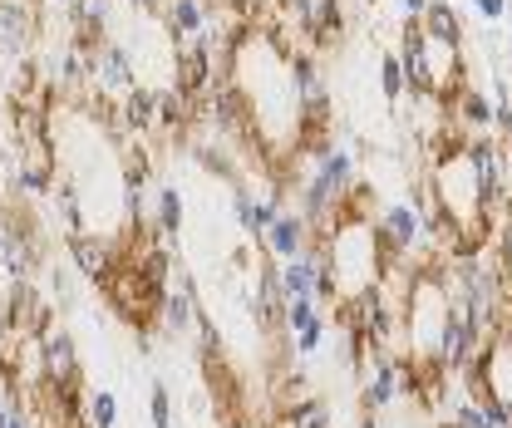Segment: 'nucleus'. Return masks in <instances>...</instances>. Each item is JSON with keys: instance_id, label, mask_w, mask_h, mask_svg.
Returning <instances> with one entry per match:
<instances>
[{"instance_id": "obj_28", "label": "nucleus", "mask_w": 512, "mask_h": 428, "mask_svg": "<svg viewBox=\"0 0 512 428\" xmlns=\"http://www.w3.org/2000/svg\"><path fill=\"white\" fill-rule=\"evenodd\" d=\"M84 419H89V428H114L119 424V399H114L109 389H94V394H89Z\"/></svg>"}, {"instance_id": "obj_11", "label": "nucleus", "mask_w": 512, "mask_h": 428, "mask_svg": "<svg viewBox=\"0 0 512 428\" xmlns=\"http://www.w3.org/2000/svg\"><path fill=\"white\" fill-rule=\"evenodd\" d=\"M286 340L296 355H316L325 345V315H320V301H286Z\"/></svg>"}, {"instance_id": "obj_25", "label": "nucleus", "mask_w": 512, "mask_h": 428, "mask_svg": "<svg viewBox=\"0 0 512 428\" xmlns=\"http://www.w3.org/2000/svg\"><path fill=\"white\" fill-rule=\"evenodd\" d=\"M192 109H197V99H192V94H183L178 84L158 89V123H163V128H178V123H188Z\"/></svg>"}, {"instance_id": "obj_18", "label": "nucleus", "mask_w": 512, "mask_h": 428, "mask_svg": "<svg viewBox=\"0 0 512 428\" xmlns=\"http://www.w3.org/2000/svg\"><path fill=\"white\" fill-rule=\"evenodd\" d=\"M232 207H237V222H242V232L266 237V227H271V222H276V212H281V187H271L266 197H252L247 187H237Z\"/></svg>"}, {"instance_id": "obj_41", "label": "nucleus", "mask_w": 512, "mask_h": 428, "mask_svg": "<svg viewBox=\"0 0 512 428\" xmlns=\"http://www.w3.org/2000/svg\"><path fill=\"white\" fill-rule=\"evenodd\" d=\"M168 428H173V424H168Z\"/></svg>"}, {"instance_id": "obj_10", "label": "nucleus", "mask_w": 512, "mask_h": 428, "mask_svg": "<svg viewBox=\"0 0 512 428\" xmlns=\"http://www.w3.org/2000/svg\"><path fill=\"white\" fill-rule=\"evenodd\" d=\"M261 246H266V256H271V261H291V256L311 251V222H306L301 212L281 207V212H276V222L266 227Z\"/></svg>"}, {"instance_id": "obj_7", "label": "nucleus", "mask_w": 512, "mask_h": 428, "mask_svg": "<svg viewBox=\"0 0 512 428\" xmlns=\"http://www.w3.org/2000/svg\"><path fill=\"white\" fill-rule=\"evenodd\" d=\"M158 320H163L168 335H188V330H197V320H202V310H197V281H192L183 266L173 271V286L158 301Z\"/></svg>"}, {"instance_id": "obj_37", "label": "nucleus", "mask_w": 512, "mask_h": 428, "mask_svg": "<svg viewBox=\"0 0 512 428\" xmlns=\"http://www.w3.org/2000/svg\"><path fill=\"white\" fill-rule=\"evenodd\" d=\"M0 242H5V212H0Z\"/></svg>"}, {"instance_id": "obj_22", "label": "nucleus", "mask_w": 512, "mask_h": 428, "mask_svg": "<svg viewBox=\"0 0 512 428\" xmlns=\"http://www.w3.org/2000/svg\"><path fill=\"white\" fill-rule=\"evenodd\" d=\"M15 192H20V197H50V192H55L50 158H20V163H15Z\"/></svg>"}, {"instance_id": "obj_36", "label": "nucleus", "mask_w": 512, "mask_h": 428, "mask_svg": "<svg viewBox=\"0 0 512 428\" xmlns=\"http://www.w3.org/2000/svg\"><path fill=\"white\" fill-rule=\"evenodd\" d=\"M355 428H380V424H375V414H365V419H360Z\"/></svg>"}, {"instance_id": "obj_32", "label": "nucleus", "mask_w": 512, "mask_h": 428, "mask_svg": "<svg viewBox=\"0 0 512 428\" xmlns=\"http://www.w3.org/2000/svg\"><path fill=\"white\" fill-rule=\"evenodd\" d=\"M478 5V15L488 20V25H498V20H508V0H473Z\"/></svg>"}, {"instance_id": "obj_14", "label": "nucleus", "mask_w": 512, "mask_h": 428, "mask_svg": "<svg viewBox=\"0 0 512 428\" xmlns=\"http://www.w3.org/2000/svg\"><path fill=\"white\" fill-rule=\"evenodd\" d=\"M163 25H168V35L178 40V50L207 40V30H212L207 0H168V5H163Z\"/></svg>"}, {"instance_id": "obj_2", "label": "nucleus", "mask_w": 512, "mask_h": 428, "mask_svg": "<svg viewBox=\"0 0 512 428\" xmlns=\"http://www.w3.org/2000/svg\"><path fill=\"white\" fill-rule=\"evenodd\" d=\"M320 251V301H355L384 286V237L370 217H340L325 237L311 242Z\"/></svg>"}, {"instance_id": "obj_33", "label": "nucleus", "mask_w": 512, "mask_h": 428, "mask_svg": "<svg viewBox=\"0 0 512 428\" xmlns=\"http://www.w3.org/2000/svg\"><path fill=\"white\" fill-rule=\"evenodd\" d=\"M434 0H399V10L409 15V20H424V10H429Z\"/></svg>"}, {"instance_id": "obj_19", "label": "nucleus", "mask_w": 512, "mask_h": 428, "mask_svg": "<svg viewBox=\"0 0 512 428\" xmlns=\"http://www.w3.org/2000/svg\"><path fill=\"white\" fill-rule=\"evenodd\" d=\"M69 251H74V266L89 276V281H99V286H109L119 271H114V246L99 242V237H69Z\"/></svg>"}, {"instance_id": "obj_1", "label": "nucleus", "mask_w": 512, "mask_h": 428, "mask_svg": "<svg viewBox=\"0 0 512 428\" xmlns=\"http://www.w3.org/2000/svg\"><path fill=\"white\" fill-rule=\"evenodd\" d=\"M227 79L237 84L261 143L286 158L301 143V94L291 79V55L271 40V30H242L237 50L227 55Z\"/></svg>"}, {"instance_id": "obj_16", "label": "nucleus", "mask_w": 512, "mask_h": 428, "mask_svg": "<svg viewBox=\"0 0 512 428\" xmlns=\"http://www.w3.org/2000/svg\"><path fill=\"white\" fill-rule=\"evenodd\" d=\"M35 45V5L30 0H0V50L25 55Z\"/></svg>"}, {"instance_id": "obj_8", "label": "nucleus", "mask_w": 512, "mask_h": 428, "mask_svg": "<svg viewBox=\"0 0 512 428\" xmlns=\"http://www.w3.org/2000/svg\"><path fill=\"white\" fill-rule=\"evenodd\" d=\"M45 330H50V306H45V296H40L35 286L15 281V291H10V301H5V335L25 340V335H45Z\"/></svg>"}, {"instance_id": "obj_30", "label": "nucleus", "mask_w": 512, "mask_h": 428, "mask_svg": "<svg viewBox=\"0 0 512 428\" xmlns=\"http://www.w3.org/2000/svg\"><path fill=\"white\" fill-rule=\"evenodd\" d=\"M148 414H153V428L173 424V394H168V384H153L148 389Z\"/></svg>"}, {"instance_id": "obj_39", "label": "nucleus", "mask_w": 512, "mask_h": 428, "mask_svg": "<svg viewBox=\"0 0 512 428\" xmlns=\"http://www.w3.org/2000/svg\"><path fill=\"white\" fill-rule=\"evenodd\" d=\"M276 428H291V424H286V419H281V424H276Z\"/></svg>"}, {"instance_id": "obj_6", "label": "nucleus", "mask_w": 512, "mask_h": 428, "mask_svg": "<svg viewBox=\"0 0 512 428\" xmlns=\"http://www.w3.org/2000/svg\"><path fill=\"white\" fill-rule=\"evenodd\" d=\"M375 227H380V237H384V251L389 256H404V251H414V246L429 237V212L414 207V202H394V207L380 212Z\"/></svg>"}, {"instance_id": "obj_4", "label": "nucleus", "mask_w": 512, "mask_h": 428, "mask_svg": "<svg viewBox=\"0 0 512 428\" xmlns=\"http://www.w3.org/2000/svg\"><path fill=\"white\" fill-rule=\"evenodd\" d=\"M138 69H133V55H128L119 40H99L89 50V89L99 99H124L128 89H138Z\"/></svg>"}, {"instance_id": "obj_9", "label": "nucleus", "mask_w": 512, "mask_h": 428, "mask_svg": "<svg viewBox=\"0 0 512 428\" xmlns=\"http://www.w3.org/2000/svg\"><path fill=\"white\" fill-rule=\"evenodd\" d=\"M212 79H217V50L207 45V40H197V45H183L178 55H173V84L183 89V94H207L212 89Z\"/></svg>"}, {"instance_id": "obj_31", "label": "nucleus", "mask_w": 512, "mask_h": 428, "mask_svg": "<svg viewBox=\"0 0 512 428\" xmlns=\"http://www.w3.org/2000/svg\"><path fill=\"white\" fill-rule=\"evenodd\" d=\"M498 266H503V281L512 286V207L503 217V232H498Z\"/></svg>"}, {"instance_id": "obj_20", "label": "nucleus", "mask_w": 512, "mask_h": 428, "mask_svg": "<svg viewBox=\"0 0 512 428\" xmlns=\"http://www.w3.org/2000/svg\"><path fill=\"white\" fill-rule=\"evenodd\" d=\"M119 119L128 128H153L158 123V89H148V84H138V89H128L124 99H119Z\"/></svg>"}, {"instance_id": "obj_34", "label": "nucleus", "mask_w": 512, "mask_h": 428, "mask_svg": "<svg viewBox=\"0 0 512 428\" xmlns=\"http://www.w3.org/2000/svg\"><path fill=\"white\" fill-rule=\"evenodd\" d=\"M10 414H20V409H15V404H10V399H0V424H5V419H10Z\"/></svg>"}, {"instance_id": "obj_27", "label": "nucleus", "mask_w": 512, "mask_h": 428, "mask_svg": "<svg viewBox=\"0 0 512 428\" xmlns=\"http://www.w3.org/2000/svg\"><path fill=\"white\" fill-rule=\"evenodd\" d=\"M55 79H60L64 89H84L89 84V50H79V45H69L55 64Z\"/></svg>"}, {"instance_id": "obj_13", "label": "nucleus", "mask_w": 512, "mask_h": 428, "mask_svg": "<svg viewBox=\"0 0 512 428\" xmlns=\"http://www.w3.org/2000/svg\"><path fill=\"white\" fill-rule=\"evenodd\" d=\"M0 266L25 281L35 266H40V242H35V227L30 222H5V242H0Z\"/></svg>"}, {"instance_id": "obj_15", "label": "nucleus", "mask_w": 512, "mask_h": 428, "mask_svg": "<svg viewBox=\"0 0 512 428\" xmlns=\"http://www.w3.org/2000/svg\"><path fill=\"white\" fill-rule=\"evenodd\" d=\"M40 350H45V379H50V389H60V384H79V350H74V335H64V330H45L40 335Z\"/></svg>"}, {"instance_id": "obj_40", "label": "nucleus", "mask_w": 512, "mask_h": 428, "mask_svg": "<svg viewBox=\"0 0 512 428\" xmlns=\"http://www.w3.org/2000/svg\"><path fill=\"white\" fill-rule=\"evenodd\" d=\"M508 143H512V133H508Z\"/></svg>"}, {"instance_id": "obj_5", "label": "nucleus", "mask_w": 512, "mask_h": 428, "mask_svg": "<svg viewBox=\"0 0 512 428\" xmlns=\"http://www.w3.org/2000/svg\"><path fill=\"white\" fill-rule=\"evenodd\" d=\"M296 15V30L306 35L311 50H325L345 35V5L340 0H286Z\"/></svg>"}, {"instance_id": "obj_24", "label": "nucleus", "mask_w": 512, "mask_h": 428, "mask_svg": "<svg viewBox=\"0 0 512 428\" xmlns=\"http://www.w3.org/2000/svg\"><path fill=\"white\" fill-rule=\"evenodd\" d=\"M419 25H424L434 40H444V45H463V20H458V10H453L448 0H434Z\"/></svg>"}, {"instance_id": "obj_17", "label": "nucleus", "mask_w": 512, "mask_h": 428, "mask_svg": "<svg viewBox=\"0 0 512 428\" xmlns=\"http://www.w3.org/2000/svg\"><path fill=\"white\" fill-rule=\"evenodd\" d=\"M281 291L286 301H320V251H301L291 261H281Z\"/></svg>"}, {"instance_id": "obj_38", "label": "nucleus", "mask_w": 512, "mask_h": 428, "mask_svg": "<svg viewBox=\"0 0 512 428\" xmlns=\"http://www.w3.org/2000/svg\"><path fill=\"white\" fill-rule=\"evenodd\" d=\"M50 5H64V10H69V5H74V0H50Z\"/></svg>"}, {"instance_id": "obj_29", "label": "nucleus", "mask_w": 512, "mask_h": 428, "mask_svg": "<svg viewBox=\"0 0 512 428\" xmlns=\"http://www.w3.org/2000/svg\"><path fill=\"white\" fill-rule=\"evenodd\" d=\"M380 89L389 104H399L404 94H409V84H404V64H399V55H384L380 60Z\"/></svg>"}, {"instance_id": "obj_21", "label": "nucleus", "mask_w": 512, "mask_h": 428, "mask_svg": "<svg viewBox=\"0 0 512 428\" xmlns=\"http://www.w3.org/2000/svg\"><path fill=\"white\" fill-rule=\"evenodd\" d=\"M453 119L463 123V128H473V133H493V99L478 94V89H463L453 99Z\"/></svg>"}, {"instance_id": "obj_35", "label": "nucleus", "mask_w": 512, "mask_h": 428, "mask_svg": "<svg viewBox=\"0 0 512 428\" xmlns=\"http://www.w3.org/2000/svg\"><path fill=\"white\" fill-rule=\"evenodd\" d=\"M0 428H25V419H20V414H10V419H5Z\"/></svg>"}, {"instance_id": "obj_3", "label": "nucleus", "mask_w": 512, "mask_h": 428, "mask_svg": "<svg viewBox=\"0 0 512 428\" xmlns=\"http://www.w3.org/2000/svg\"><path fill=\"white\" fill-rule=\"evenodd\" d=\"M468 389L483 404H503L512 409V330H493L478 350V360L468 365Z\"/></svg>"}, {"instance_id": "obj_12", "label": "nucleus", "mask_w": 512, "mask_h": 428, "mask_svg": "<svg viewBox=\"0 0 512 428\" xmlns=\"http://www.w3.org/2000/svg\"><path fill=\"white\" fill-rule=\"evenodd\" d=\"M399 394H404V360L375 355L370 379H365V389H360V409H365V414H380V409H389Z\"/></svg>"}, {"instance_id": "obj_23", "label": "nucleus", "mask_w": 512, "mask_h": 428, "mask_svg": "<svg viewBox=\"0 0 512 428\" xmlns=\"http://www.w3.org/2000/svg\"><path fill=\"white\" fill-rule=\"evenodd\" d=\"M50 202H55V212H60L64 232H69V237H84V202H79V183H74V178H55Z\"/></svg>"}, {"instance_id": "obj_26", "label": "nucleus", "mask_w": 512, "mask_h": 428, "mask_svg": "<svg viewBox=\"0 0 512 428\" xmlns=\"http://www.w3.org/2000/svg\"><path fill=\"white\" fill-rule=\"evenodd\" d=\"M158 232L163 237H178L183 232V192L178 187H158Z\"/></svg>"}]
</instances>
